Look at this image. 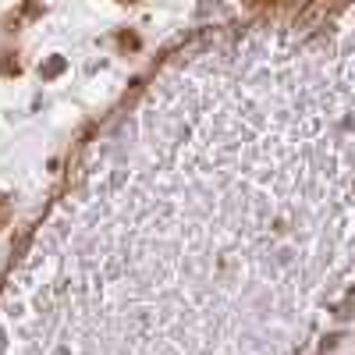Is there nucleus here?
I'll list each match as a JSON object with an SVG mask.
<instances>
[{
    "instance_id": "3",
    "label": "nucleus",
    "mask_w": 355,
    "mask_h": 355,
    "mask_svg": "<svg viewBox=\"0 0 355 355\" xmlns=\"http://www.w3.org/2000/svg\"><path fill=\"white\" fill-rule=\"evenodd\" d=\"M249 8H259V4H274V0H245Z\"/></svg>"
},
{
    "instance_id": "4",
    "label": "nucleus",
    "mask_w": 355,
    "mask_h": 355,
    "mask_svg": "<svg viewBox=\"0 0 355 355\" xmlns=\"http://www.w3.org/2000/svg\"><path fill=\"white\" fill-rule=\"evenodd\" d=\"M125 4H135V0H125Z\"/></svg>"
},
{
    "instance_id": "2",
    "label": "nucleus",
    "mask_w": 355,
    "mask_h": 355,
    "mask_svg": "<svg viewBox=\"0 0 355 355\" xmlns=\"http://www.w3.org/2000/svg\"><path fill=\"white\" fill-rule=\"evenodd\" d=\"M8 217H11V206H8V199H4V196H0V227L8 224Z\"/></svg>"
},
{
    "instance_id": "1",
    "label": "nucleus",
    "mask_w": 355,
    "mask_h": 355,
    "mask_svg": "<svg viewBox=\"0 0 355 355\" xmlns=\"http://www.w3.org/2000/svg\"><path fill=\"white\" fill-rule=\"evenodd\" d=\"M61 68H64V61H50V64L43 68V78H53V75L61 71Z\"/></svg>"
}]
</instances>
